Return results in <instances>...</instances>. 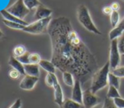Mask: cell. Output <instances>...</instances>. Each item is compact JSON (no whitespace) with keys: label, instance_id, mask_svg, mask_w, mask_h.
Here are the masks:
<instances>
[{"label":"cell","instance_id":"1","mask_svg":"<svg viewBox=\"0 0 124 108\" xmlns=\"http://www.w3.org/2000/svg\"><path fill=\"white\" fill-rule=\"evenodd\" d=\"M47 34L52 43L51 62L62 73L70 72L85 84L97 71V61L73 28L69 18L52 19Z\"/></svg>","mask_w":124,"mask_h":108},{"label":"cell","instance_id":"2","mask_svg":"<svg viewBox=\"0 0 124 108\" xmlns=\"http://www.w3.org/2000/svg\"><path fill=\"white\" fill-rule=\"evenodd\" d=\"M110 63L107 62L93 74L91 78V86L90 88L93 94H96V92L108 85V75L110 74Z\"/></svg>","mask_w":124,"mask_h":108},{"label":"cell","instance_id":"3","mask_svg":"<svg viewBox=\"0 0 124 108\" xmlns=\"http://www.w3.org/2000/svg\"><path fill=\"white\" fill-rule=\"evenodd\" d=\"M77 19L78 22L90 32H92L93 34L98 35V36H101L102 34L96 27V25L94 24L91 16H90V11L85 4H80L77 8Z\"/></svg>","mask_w":124,"mask_h":108},{"label":"cell","instance_id":"4","mask_svg":"<svg viewBox=\"0 0 124 108\" xmlns=\"http://www.w3.org/2000/svg\"><path fill=\"white\" fill-rule=\"evenodd\" d=\"M52 20V17H49V18L43 19L41 20H36V21L32 22L31 24H29L27 26L24 28L22 31L32 35H40L47 33L48 26H49Z\"/></svg>","mask_w":124,"mask_h":108},{"label":"cell","instance_id":"5","mask_svg":"<svg viewBox=\"0 0 124 108\" xmlns=\"http://www.w3.org/2000/svg\"><path fill=\"white\" fill-rule=\"evenodd\" d=\"M109 63L110 69L114 70L119 67L121 63V53L118 48V40L111 41V46H110V54H109Z\"/></svg>","mask_w":124,"mask_h":108},{"label":"cell","instance_id":"6","mask_svg":"<svg viewBox=\"0 0 124 108\" xmlns=\"http://www.w3.org/2000/svg\"><path fill=\"white\" fill-rule=\"evenodd\" d=\"M6 10L8 13L18 17L20 20H24L26 15L31 11L25 5L23 0H16L11 6H9L8 8H6Z\"/></svg>","mask_w":124,"mask_h":108},{"label":"cell","instance_id":"7","mask_svg":"<svg viewBox=\"0 0 124 108\" xmlns=\"http://www.w3.org/2000/svg\"><path fill=\"white\" fill-rule=\"evenodd\" d=\"M101 103V99L89 89L83 93V105L85 108H94Z\"/></svg>","mask_w":124,"mask_h":108},{"label":"cell","instance_id":"8","mask_svg":"<svg viewBox=\"0 0 124 108\" xmlns=\"http://www.w3.org/2000/svg\"><path fill=\"white\" fill-rule=\"evenodd\" d=\"M38 81H39V77L25 75V77L20 81L19 87L23 90H31L32 89H34Z\"/></svg>","mask_w":124,"mask_h":108},{"label":"cell","instance_id":"9","mask_svg":"<svg viewBox=\"0 0 124 108\" xmlns=\"http://www.w3.org/2000/svg\"><path fill=\"white\" fill-rule=\"evenodd\" d=\"M52 10L50 9L49 8L46 7L45 5L41 4L39 7L36 8V12L34 15V20L35 21L36 20H41L43 19H46L52 17Z\"/></svg>","mask_w":124,"mask_h":108},{"label":"cell","instance_id":"10","mask_svg":"<svg viewBox=\"0 0 124 108\" xmlns=\"http://www.w3.org/2000/svg\"><path fill=\"white\" fill-rule=\"evenodd\" d=\"M83 93L81 88V82L78 79H75L74 85L72 90V100L78 103L83 104Z\"/></svg>","mask_w":124,"mask_h":108},{"label":"cell","instance_id":"11","mask_svg":"<svg viewBox=\"0 0 124 108\" xmlns=\"http://www.w3.org/2000/svg\"><path fill=\"white\" fill-rule=\"evenodd\" d=\"M0 14H1V15L3 16V20H8V21H12V22H15V23H18L22 25H25V26H27V25H29L28 22L25 21L24 20H20V19H19L18 17L15 16V15H13L12 14L8 13L6 9L1 10V11H0Z\"/></svg>","mask_w":124,"mask_h":108},{"label":"cell","instance_id":"12","mask_svg":"<svg viewBox=\"0 0 124 108\" xmlns=\"http://www.w3.org/2000/svg\"><path fill=\"white\" fill-rule=\"evenodd\" d=\"M8 65L11 66L12 69H15L16 70H18L21 75H26L25 68H24V64H22L15 57L10 56L9 58H8Z\"/></svg>","mask_w":124,"mask_h":108},{"label":"cell","instance_id":"13","mask_svg":"<svg viewBox=\"0 0 124 108\" xmlns=\"http://www.w3.org/2000/svg\"><path fill=\"white\" fill-rule=\"evenodd\" d=\"M54 90V101L56 104L62 107L64 101V97H63V92H62V89L61 87L60 84L57 85L53 88Z\"/></svg>","mask_w":124,"mask_h":108},{"label":"cell","instance_id":"14","mask_svg":"<svg viewBox=\"0 0 124 108\" xmlns=\"http://www.w3.org/2000/svg\"><path fill=\"white\" fill-rule=\"evenodd\" d=\"M39 64H32L28 63L24 65L26 75L35 76V77H39L40 76V69Z\"/></svg>","mask_w":124,"mask_h":108},{"label":"cell","instance_id":"15","mask_svg":"<svg viewBox=\"0 0 124 108\" xmlns=\"http://www.w3.org/2000/svg\"><path fill=\"white\" fill-rule=\"evenodd\" d=\"M39 66L47 73H52V74H55L56 69H57L51 61L44 60V59H41V62H39Z\"/></svg>","mask_w":124,"mask_h":108},{"label":"cell","instance_id":"16","mask_svg":"<svg viewBox=\"0 0 124 108\" xmlns=\"http://www.w3.org/2000/svg\"><path fill=\"white\" fill-rule=\"evenodd\" d=\"M45 82H46V85L49 87H54L57 85H58L59 82L58 79H57V76H56L55 74H52V73H47L46 76V79H45Z\"/></svg>","mask_w":124,"mask_h":108},{"label":"cell","instance_id":"17","mask_svg":"<svg viewBox=\"0 0 124 108\" xmlns=\"http://www.w3.org/2000/svg\"><path fill=\"white\" fill-rule=\"evenodd\" d=\"M62 80L63 83L68 86L73 87L74 85V76L70 72H63L62 73Z\"/></svg>","mask_w":124,"mask_h":108},{"label":"cell","instance_id":"18","mask_svg":"<svg viewBox=\"0 0 124 108\" xmlns=\"http://www.w3.org/2000/svg\"><path fill=\"white\" fill-rule=\"evenodd\" d=\"M61 108H85V107L83 104L78 103L72 99H66Z\"/></svg>","mask_w":124,"mask_h":108},{"label":"cell","instance_id":"19","mask_svg":"<svg viewBox=\"0 0 124 108\" xmlns=\"http://www.w3.org/2000/svg\"><path fill=\"white\" fill-rule=\"evenodd\" d=\"M108 85L113 86L116 89L120 88V78L113 74L111 72H110L108 75Z\"/></svg>","mask_w":124,"mask_h":108},{"label":"cell","instance_id":"20","mask_svg":"<svg viewBox=\"0 0 124 108\" xmlns=\"http://www.w3.org/2000/svg\"><path fill=\"white\" fill-rule=\"evenodd\" d=\"M106 97H107L108 99H111V100H114V99H116V98L121 97V95H120L119 91H118V89L109 85L107 94H106Z\"/></svg>","mask_w":124,"mask_h":108},{"label":"cell","instance_id":"21","mask_svg":"<svg viewBox=\"0 0 124 108\" xmlns=\"http://www.w3.org/2000/svg\"><path fill=\"white\" fill-rule=\"evenodd\" d=\"M120 15L118 11H113L111 15H110V22H111V25L112 28L116 27L120 23Z\"/></svg>","mask_w":124,"mask_h":108},{"label":"cell","instance_id":"22","mask_svg":"<svg viewBox=\"0 0 124 108\" xmlns=\"http://www.w3.org/2000/svg\"><path fill=\"white\" fill-rule=\"evenodd\" d=\"M3 23L6 25L7 27L10 28V29H14V30H20V31H23L24 28L25 26V25H22L20 24L15 23V22H12V21H8L6 20H3Z\"/></svg>","mask_w":124,"mask_h":108},{"label":"cell","instance_id":"23","mask_svg":"<svg viewBox=\"0 0 124 108\" xmlns=\"http://www.w3.org/2000/svg\"><path fill=\"white\" fill-rule=\"evenodd\" d=\"M24 3L27 8H29L30 10H32L34 8H36L37 7H39L40 5H41L42 3L39 1V0H23Z\"/></svg>","mask_w":124,"mask_h":108},{"label":"cell","instance_id":"24","mask_svg":"<svg viewBox=\"0 0 124 108\" xmlns=\"http://www.w3.org/2000/svg\"><path fill=\"white\" fill-rule=\"evenodd\" d=\"M26 49L25 46H23V45H18L16 46L13 50V56L15 57H19L20 56H22L23 54H25L26 53Z\"/></svg>","mask_w":124,"mask_h":108},{"label":"cell","instance_id":"25","mask_svg":"<svg viewBox=\"0 0 124 108\" xmlns=\"http://www.w3.org/2000/svg\"><path fill=\"white\" fill-rule=\"evenodd\" d=\"M30 63L32 64H39V62H41V56L39 55L38 53H31L30 54Z\"/></svg>","mask_w":124,"mask_h":108},{"label":"cell","instance_id":"26","mask_svg":"<svg viewBox=\"0 0 124 108\" xmlns=\"http://www.w3.org/2000/svg\"><path fill=\"white\" fill-rule=\"evenodd\" d=\"M30 54H31V53H30L29 52H26L25 54H23V55L20 56V57H16V58L18 59V60L20 61L22 64L25 65V64L30 63V60H29Z\"/></svg>","mask_w":124,"mask_h":108},{"label":"cell","instance_id":"27","mask_svg":"<svg viewBox=\"0 0 124 108\" xmlns=\"http://www.w3.org/2000/svg\"><path fill=\"white\" fill-rule=\"evenodd\" d=\"M20 75H21V74H20V73L19 72L18 70L15 69H11L9 71H8V77H9L10 79H19Z\"/></svg>","mask_w":124,"mask_h":108},{"label":"cell","instance_id":"28","mask_svg":"<svg viewBox=\"0 0 124 108\" xmlns=\"http://www.w3.org/2000/svg\"><path fill=\"white\" fill-rule=\"evenodd\" d=\"M111 73L119 78H124V66H123V67L119 66L114 70H111Z\"/></svg>","mask_w":124,"mask_h":108},{"label":"cell","instance_id":"29","mask_svg":"<svg viewBox=\"0 0 124 108\" xmlns=\"http://www.w3.org/2000/svg\"><path fill=\"white\" fill-rule=\"evenodd\" d=\"M101 108H117V107L114 105L112 100H111V99H108L107 97H106V98L105 99L103 107Z\"/></svg>","mask_w":124,"mask_h":108},{"label":"cell","instance_id":"30","mask_svg":"<svg viewBox=\"0 0 124 108\" xmlns=\"http://www.w3.org/2000/svg\"><path fill=\"white\" fill-rule=\"evenodd\" d=\"M118 48L121 55H124V34L118 40Z\"/></svg>","mask_w":124,"mask_h":108},{"label":"cell","instance_id":"31","mask_svg":"<svg viewBox=\"0 0 124 108\" xmlns=\"http://www.w3.org/2000/svg\"><path fill=\"white\" fill-rule=\"evenodd\" d=\"M112 100L114 105L117 108H124V99L119 97V98H116Z\"/></svg>","mask_w":124,"mask_h":108},{"label":"cell","instance_id":"32","mask_svg":"<svg viewBox=\"0 0 124 108\" xmlns=\"http://www.w3.org/2000/svg\"><path fill=\"white\" fill-rule=\"evenodd\" d=\"M22 106L21 99H17L13 104L9 107V108H20Z\"/></svg>","mask_w":124,"mask_h":108},{"label":"cell","instance_id":"33","mask_svg":"<svg viewBox=\"0 0 124 108\" xmlns=\"http://www.w3.org/2000/svg\"><path fill=\"white\" fill-rule=\"evenodd\" d=\"M102 11H103V13H104L105 15H111V13L113 12V10H112V8H111V6H106V7H104V8H103Z\"/></svg>","mask_w":124,"mask_h":108},{"label":"cell","instance_id":"34","mask_svg":"<svg viewBox=\"0 0 124 108\" xmlns=\"http://www.w3.org/2000/svg\"><path fill=\"white\" fill-rule=\"evenodd\" d=\"M111 8H112L113 11H118L120 9V4L118 3H113L111 5Z\"/></svg>","mask_w":124,"mask_h":108},{"label":"cell","instance_id":"35","mask_svg":"<svg viewBox=\"0 0 124 108\" xmlns=\"http://www.w3.org/2000/svg\"><path fill=\"white\" fill-rule=\"evenodd\" d=\"M116 27H117L118 29L120 30V31H123V32L124 33V17H123V20H122L121 21H120L119 25H118Z\"/></svg>","mask_w":124,"mask_h":108},{"label":"cell","instance_id":"36","mask_svg":"<svg viewBox=\"0 0 124 108\" xmlns=\"http://www.w3.org/2000/svg\"><path fill=\"white\" fill-rule=\"evenodd\" d=\"M3 37H4V34H3V31L0 30V39H2V38H3Z\"/></svg>","mask_w":124,"mask_h":108},{"label":"cell","instance_id":"37","mask_svg":"<svg viewBox=\"0 0 124 108\" xmlns=\"http://www.w3.org/2000/svg\"><path fill=\"white\" fill-rule=\"evenodd\" d=\"M122 1H124V0H122Z\"/></svg>","mask_w":124,"mask_h":108},{"label":"cell","instance_id":"38","mask_svg":"<svg viewBox=\"0 0 124 108\" xmlns=\"http://www.w3.org/2000/svg\"><path fill=\"white\" fill-rule=\"evenodd\" d=\"M123 57H124V55H123Z\"/></svg>","mask_w":124,"mask_h":108}]
</instances>
